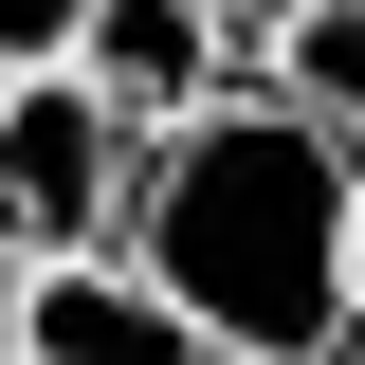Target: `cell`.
Masks as SVG:
<instances>
[{
  "label": "cell",
  "mask_w": 365,
  "mask_h": 365,
  "mask_svg": "<svg viewBox=\"0 0 365 365\" xmlns=\"http://www.w3.org/2000/svg\"><path fill=\"white\" fill-rule=\"evenodd\" d=\"M347 292H365V201H347Z\"/></svg>",
  "instance_id": "ba28073f"
},
{
  "label": "cell",
  "mask_w": 365,
  "mask_h": 365,
  "mask_svg": "<svg viewBox=\"0 0 365 365\" xmlns=\"http://www.w3.org/2000/svg\"><path fill=\"white\" fill-rule=\"evenodd\" d=\"M0 365H19V256H0Z\"/></svg>",
  "instance_id": "52a82bcc"
},
{
  "label": "cell",
  "mask_w": 365,
  "mask_h": 365,
  "mask_svg": "<svg viewBox=\"0 0 365 365\" xmlns=\"http://www.w3.org/2000/svg\"><path fill=\"white\" fill-rule=\"evenodd\" d=\"M128 182H146V128L73 55H37V73L0 91V256L19 274L37 256H110V237H128Z\"/></svg>",
  "instance_id": "7a4b0ae2"
},
{
  "label": "cell",
  "mask_w": 365,
  "mask_h": 365,
  "mask_svg": "<svg viewBox=\"0 0 365 365\" xmlns=\"http://www.w3.org/2000/svg\"><path fill=\"white\" fill-rule=\"evenodd\" d=\"M237 19H256V37H274V19H292V0H237Z\"/></svg>",
  "instance_id": "9c48e42d"
},
{
  "label": "cell",
  "mask_w": 365,
  "mask_h": 365,
  "mask_svg": "<svg viewBox=\"0 0 365 365\" xmlns=\"http://www.w3.org/2000/svg\"><path fill=\"white\" fill-rule=\"evenodd\" d=\"M347 201H365L347 128L292 110V91L256 73V91H201V110L146 146L128 237H110V256L165 274L182 311H201V347H220V365H347V347H365Z\"/></svg>",
  "instance_id": "6da1fadb"
},
{
  "label": "cell",
  "mask_w": 365,
  "mask_h": 365,
  "mask_svg": "<svg viewBox=\"0 0 365 365\" xmlns=\"http://www.w3.org/2000/svg\"><path fill=\"white\" fill-rule=\"evenodd\" d=\"M237 37H256L237 0H91V19H73V73L110 91L146 146H165L201 91H237Z\"/></svg>",
  "instance_id": "277c9868"
},
{
  "label": "cell",
  "mask_w": 365,
  "mask_h": 365,
  "mask_svg": "<svg viewBox=\"0 0 365 365\" xmlns=\"http://www.w3.org/2000/svg\"><path fill=\"white\" fill-rule=\"evenodd\" d=\"M347 365H365V347H347Z\"/></svg>",
  "instance_id": "8fae6325"
},
{
  "label": "cell",
  "mask_w": 365,
  "mask_h": 365,
  "mask_svg": "<svg viewBox=\"0 0 365 365\" xmlns=\"http://www.w3.org/2000/svg\"><path fill=\"white\" fill-rule=\"evenodd\" d=\"M0 91H19V73H0Z\"/></svg>",
  "instance_id": "30bf717a"
},
{
  "label": "cell",
  "mask_w": 365,
  "mask_h": 365,
  "mask_svg": "<svg viewBox=\"0 0 365 365\" xmlns=\"http://www.w3.org/2000/svg\"><path fill=\"white\" fill-rule=\"evenodd\" d=\"M256 55H274V91H292V110H329V128H347V165H365V0H292Z\"/></svg>",
  "instance_id": "5b68a950"
},
{
  "label": "cell",
  "mask_w": 365,
  "mask_h": 365,
  "mask_svg": "<svg viewBox=\"0 0 365 365\" xmlns=\"http://www.w3.org/2000/svg\"><path fill=\"white\" fill-rule=\"evenodd\" d=\"M73 19H91V0H0V73H37V55H73Z\"/></svg>",
  "instance_id": "8992f818"
},
{
  "label": "cell",
  "mask_w": 365,
  "mask_h": 365,
  "mask_svg": "<svg viewBox=\"0 0 365 365\" xmlns=\"http://www.w3.org/2000/svg\"><path fill=\"white\" fill-rule=\"evenodd\" d=\"M19 365H220L146 256H37L19 274Z\"/></svg>",
  "instance_id": "3957f363"
}]
</instances>
